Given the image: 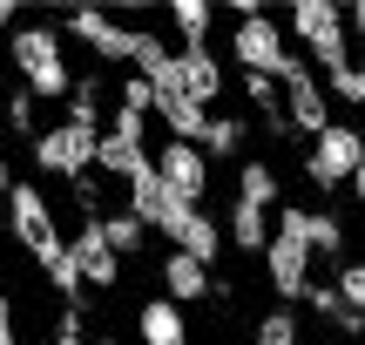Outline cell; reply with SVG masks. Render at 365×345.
<instances>
[{
	"instance_id": "83f0119b",
	"label": "cell",
	"mask_w": 365,
	"mask_h": 345,
	"mask_svg": "<svg viewBox=\"0 0 365 345\" xmlns=\"http://www.w3.org/2000/svg\"><path fill=\"white\" fill-rule=\"evenodd\" d=\"M54 345H88V339H81V332H54Z\"/></svg>"
},
{
	"instance_id": "5bb4252c",
	"label": "cell",
	"mask_w": 365,
	"mask_h": 345,
	"mask_svg": "<svg viewBox=\"0 0 365 345\" xmlns=\"http://www.w3.org/2000/svg\"><path fill=\"white\" fill-rule=\"evenodd\" d=\"M304 251H312V271L318 264H339V257H345V224H339V217H331V210H304Z\"/></svg>"
},
{
	"instance_id": "6da1fadb",
	"label": "cell",
	"mask_w": 365,
	"mask_h": 345,
	"mask_svg": "<svg viewBox=\"0 0 365 345\" xmlns=\"http://www.w3.org/2000/svg\"><path fill=\"white\" fill-rule=\"evenodd\" d=\"M7 61H14V75H21V95H34V102H68L75 68H68V48H61V34H54L48 21L14 27L7 34Z\"/></svg>"
},
{
	"instance_id": "277c9868",
	"label": "cell",
	"mask_w": 365,
	"mask_h": 345,
	"mask_svg": "<svg viewBox=\"0 0 365 345\" xmlns=\"http://www.w3.org/2000/svg\"><path fill=\"white\" fill-rule=\"evenodd\" d=\"M264 278H271L277 298H298L304 284H312V251H304V210L298 203H284L277 210V230L264 237Z\"/></svg>"
},
{
	"instance_id": "2e32d148",
	"label": "cell",
	"mask_w": 365,
	"mask_h": 345,
	"mask_svg": "<svg viewBox=\"0 0 365 345\" xmlns=\"http://www.w3.org/2000/svg\"><path fill=\"white\" fill-rule=\"evenodd\" d=\"M163 21L176 27V48H210V21H217V14H210L203 0H170Z\"/></svg>"
},
{
	"instance_id": "f1b7e54d",
	"label": "cell",
	"mask_w": 365,
	"mask_h": 345,
	"mask_svg": "<svg viewBox=\"0 0 365 345\" xmlns=\"http://www.w3.org/2000/svg\"><path fill=\"white\" fill-rule=\"evenodd\" d=\"M298 345H325V339H298Z\"/></svg>"
},
{
	"instance_id": "7402d4cb",
	"label": "cell",
	"mask_w": 365,
	"mask_h": 345,
	"mask_svg": "<svg viewBox=\"0 0 365 345\" xmlns=\"http://www.w3.org/2000/svg\"><path fill=\"white\" fill-rule=\"evenodd\" d=\"M304 332H298V319H291V311L284 305H277V311H264V319H257V332H250V345H298Z\"/></svg>"
},
{
	"instance_id": "7a4b0ae2",
	"label": "cell",
	"mask_w": 365,
	"mask_h": 345,
	"mask_svg": "<svg viewBox=\"0 0 365 345\" xmlns=\"http://www.w3.org/2000/svg\"><path fill=\"white\" fill-rule=\"evenodd\" d=\"M277 27H284V41H291V34L304 41V54H298V61L312 68V75H331L339 61H352V34H345L339 0H298V7H291Z\"/></svg>"
},
{
	"instance_id": "8992f818",
	"label": "cell",
	"mask_w": 365,
	"mask_h": 345,
	"mask_svg": "<svg viewBox=\"0 0 365 345\" xmlns=\"http://www.w3.org/2000/svg\"><path fill=\"white\" fill-rule=\"evenodd\" d=\"M54 34H75L102 68H122V61H135V48H143L149 27H143V21H129V14H95V7H81V14H68Z\"/></svg>"
},
{
	"instance_id": "d6986e66",
	"label": "cell",
	"mask_w": 365,
	"mask_h": 345,
	"mask_svg": "<svg viewBox=\"0 0 365 345\" xmlns=\"http://www.w3.org/2000/svg\"><path fill=\"white\" fill-rule=\"evenodd\" d=\"M196 149H203V163L210 156H237V149H244V115H203Z\"/></svg>"
},
{
	"instance_id": "52a82bcc",
	"label": "cell",
	"mask_w": 365,
	"mask_h": 345,
	"mask_svg": "<svg viewBox=\"0 0 365 345\" xmlns=\"http://www.w3.org/2000/svg\"><path fill=\"white\" fill-rule=\"evenodd\" d=\"M230 54L244 61V75L277 81L291 68V41H284V27H277V14H237L230 21Z\"/></svg>"
},
{
	"instance_id": "9c48e42d",
	"label": "cell",
	"mask_w": 365,
	"mask_h": 345,
	"mask_svg": "<svg viewBox=\"0 0 365 345\" xmlns=\"http://www.w3.org/2000/svg\"><path fill=\"white\" fill-rule=\"evenodd\" d=\"M149 176H156L176 203L203 210V197H210V163H203V149H196V143H170V135H163V143L149 149Z\"/></svg>"
},
{
	"instance_id": "ffe728a7",
	"label": "cell",
	"mask_w": 365,
	"mask_h": 345,
	"mask_svg": "<svg viewBox=\"0 0 365 345\" xmlns=\"http://www.w3.org/2000/svg\"><path fill=\"white\" fill-rule=\"evenodd\" d=\"M223 237H230L237 251L257 257V251H264V237H271V217H264V210H244V203H230V230H223Z\"/></svg>"
},
{
	"instance_id": "3957f363",
	"label": "cell",
	"mask_w": 365,
	"mask_h": 345,
	"mask_svg": "<svg viewBox=\"0 0 365 345\" xmlns=\"http://www.w3.org/2000/svg\"><path fill=\"white\" fill-rule=\"evenodd\" d=\"M7 230H14V244H21L41 271L68 251L61 224H54V203H48V190H41V183H14L7 190Z\"/></svg>"
},
{
	"instance_id": "cb8c5ba5",
	"label": "cell",
	"mask_w": 365,
	"mask_h": 345,
	"mask_svg": "<svg viewBox=\"0 0 365 345\" xmlns=\"http://www.w3.org/2000/svg\"><path fill=\"white\" fill-rule=\"evenodd\" d=\"M244 102L257 108V115H271V108H277V81H264V75H244Z\"/></svg>"
},
{
	"instance_id": "9a60e30c",
	"label": "cell",
	"mask_w": 365,
	"mask_h": 345,
	"mask_svg": "<svg viewBox=\"0 0 365 345\" xmlns=\"http://www.w3.org/2000/svg\"><path fill=\"white\" fill-rule=\"evenodd\" d=\"M277 197H284V183H277V163H244L237 170V203L244 210H277Z\"/></svg>"
},
{
	"instance_id": "8fae6325",
	"label": "cell",
	"mask_w": 365,
	"mask_h": 345,
	"mask_svg": "<svg viewBox=\"0 0 365 345\" xmlns=\"http://www.w3.org/2000/svg\"><path fill=\"white\" fill-rule=\"evenodd\" d=\"M68 264H75V284H81V292H115V284H122V257L102 244V230H95V224H81L75 237H68Z\"/></svg>"
},
{
	"instance_id": "ac0fdd59",
	"label": "cell",
	"mask_w": 365,
	"mask_h": 345,
	"mask_svg": "<svg viewBox=\"0 0 365 345\" xmlns=\"http://www.w3.org/2000/svg\"><path fill=\"white\" fill-rule=\"evenodd\" d=\"M95 230H102V244H108V251H115V257H135V251H143V244H149V230L135 224L129 210H102V217H95Z\"/></svg>"
},
{
	"instance_id": "e0dca14e",
	"label": "cell",
	"mask_w": 365,
	"mask_h": 345,
	"mask_svg": "<svg viewBox=\"0 0 365 345\" xmlns=\"http://www.w3.org/2000/svg\"><path fill=\"white\" fill-rule=\"evenodd\" d=\"M298 298H304V305L318 311V319H331V325H339L345 339H359V332H365V311H352V305H339V292H331L325 278H312V284H304Z\"/></svg>"
},
{
	"instance_id": "484cf974",
	"label": "cell",
	"mask_w": 365,
	"mask_h": 345,
	"mask_svg": "<svg viewBox=\"0 0 365 345\" xmlns=\"http://www.w3.org/2000/svg\"><path fill=\"white\" fill-rule=\"evenodd\" d=\"M14 190V163H7V149H0V197Z\"/></svg>"
},
{
	"instance_id": "603a6c76",
	"label": "cell",
	"mask_w": 365,
	"mask_h": 345,
	"mask_svg": "<svg viewBox=\"0 0 365 345\" xmlns=\"http://www.w3.org/2000/svg\"><path fill=\"white\" fill-rule=\"evenodd\" d=\"M7 129H14V135H27V143L41 135V102H34V95H21V88L7 95Z\"/></svg>"
},
{
	"instance_id": "7c38bea8",
	"label": "cell",
	"mask_w": 365,
	"mask_h": 345,
	"mask_svg": "<svg viewBox=\"0 0 365 345\" xmlns=\"http://www.w3.org/2000/svg\"><path fill=\"white\" fill-rule=\"evenodd\" d=\"M156 278H163V292H156V298H170V305H196V298H210V292H217L210 264H196V257H182V251H163Z\"/></svg>"
},
{
	"instance_id": "d4e9b609",
	"label": "cell",
	"mask_w": 365,
	"mask_h": 345,
	"mask_svg": "<svg viewBox=\"0 0 365 345\" xmlns=\"http://www.w3.org/2000/svg\"><path fill=\"white\" fill-rule=\"evenodd\" d=\"M0 345H21V339H14V305H7V298H0Z\"/></svg>"
},
{
	"instance_id": "30bf717a",
	"label": "cell",
	"mask_w": 365,
	"mask_h": 345,
	"mask_svg": "<svg viewBox=\"0 0 365 345\" xmlns=\"http://www.w3.org/2000/svg\"><path fill=\"white\" fill-rule=\"evenodd\" d=\"M277 115L291 122V135H318L331 122V102H325V88H318V75L291 54V68L277 75Z\"/></svg>"
},
{
	"instance_id": "5b68a950",
	"label": "cell",
	"mask_w": 365,
	"mask_h": 345,
	"mask_svg": "<svg viewBox=\"0 0 365 345\" xmlns=\"http://www.w3.org/2000/svg\"><path fill=\"white\" fill-rule=\"evenodd\" d=\"M359 129L352 122H325V129L312 135V149H304V176H312V190H345V197H359Z\"/></svg>"
},
{
	"instance_id": "4316f807",
	"label": "cell",
	"mask_w": 365,
	"mask_h": 345,
	"mask_svg": "<svg viewBox=\"0 0 365 345\" xmlns=\"http://www.w3.org/2000/svg\"><path fill=\"white\" fill-rule=\"evenodd\" d=\"M7 27H14V0H0V34H7Z\"/></svg>"
},
{
	"instance_id": "4fadbf2b",
	"label": "cell",
	"mask_w": 365,
	"mask_h": 345,
	"mask_svg": "<svg viewBox=\"0 0 365 345\" xmlns=\"http://www.w3.org/2000/svg\"><path fill=\"white\" fill-rule=\"evenodd\" d=\"M135 345H190V319L170 298H143L135 305Z\"/></svg>"
},
{
	"instance_id": "44dd1931",
	"label": "cell",
	"mask_w": 365,
	"mask_h": 345,
	"mask_svg": "<svg viewBox=\"0 0 365 345\" xmlns=\"http://www.w3.org/2000/svg\"><path fill=\"white\" fill-rule=\"evenodd\" d=\"M318 88H325V102H345V108L365 102V75H359V61H339L325 81H318Z\"/></svg>"
},
{
	"instance_id": "ba28073f",
	"label": "cell",
	"mask_w": 365,
	"mask_h": 345,
	"mask_svg": "<svg viewBox=\"0 0 365 345\" xmlns=\"http://www.w3.org/2000/svg\"><path fill=\"white\" fill-rule=\"evenodd\" d=\"M95 135L102 129H81V122H48V129L34 135V170L41 176H61V183H75V176L95 170Z\"/></svg>"
}]
</instances>
